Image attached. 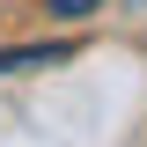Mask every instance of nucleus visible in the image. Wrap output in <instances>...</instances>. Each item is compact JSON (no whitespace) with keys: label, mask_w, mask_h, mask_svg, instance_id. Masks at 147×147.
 <instances>
[{"label":"nucleus","mask_w":147,"mask_h":147,"mask_svg":"<svg viewBox=\"0 0 147 147\" xmlns=\"http://www.w3.org/2000/svg\"><path fill=\"white\" fill-rule=\"evenodd\" d=\"M74 44H30V52H0V74H22V66H52V59H66Z\"/></svg>","instance_id":"nucleus-1"},{"label":"nucleus","mask_w":147,"mask_h":147,"mask_svg":"<svg viewBox=\"0 0 147 147\" xmlns=\"http://www.w3.org/2000/svg\"><path fill=\"white\" fill-rule=\"evenodd\" d=\"M44 7H52V15H66V22H81V15H96L103 0H44Z\"/></svg>","instance_id":"nucleus-2"}]
</instances>
